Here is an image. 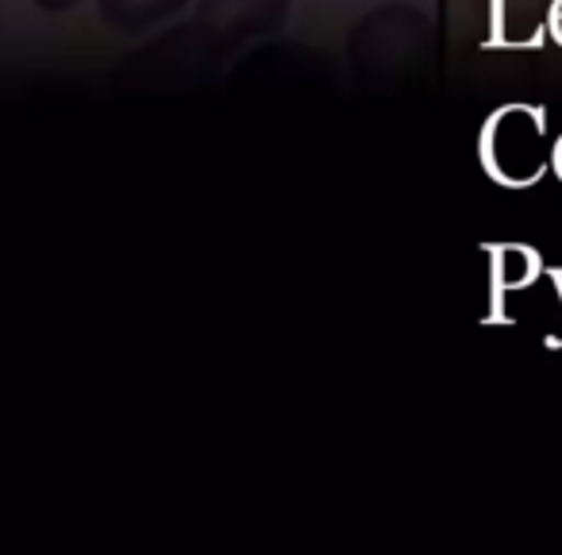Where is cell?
<instances>
[{
    "mask_svg": "<svg viewBox=\"0 0 562 555\" xmlns=\"http://www.w3.org/2000/svg\"><path fill=\"white\" fill-rule=\"evenodd\" d=\"M35 4H43V9H70L74 0H35Z\"/></svg>",
    "mask_w": 562,
    "mask_h": 555,
    "instance_id": "cell-1",
    "label": "cell"
}]
</instances>
